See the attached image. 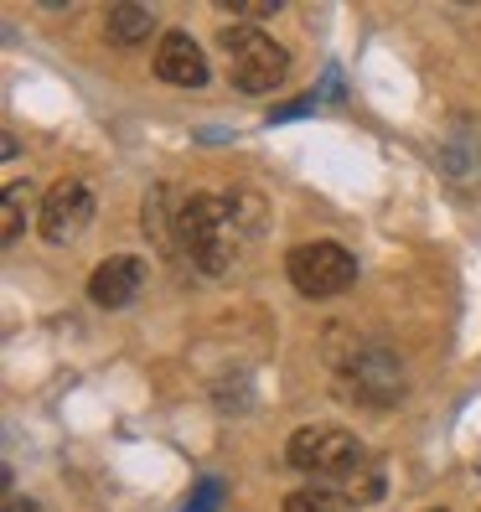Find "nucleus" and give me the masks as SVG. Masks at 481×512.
I'll use <instances>...</instances> for the list:
<instances>
[{"label":"nucleus","instance_id":"obj_9","mask_svg":"<svg viewBox=\"0 0 481 512\" xmlns=\"http://www.w3.org/2000/svg\"><path fill=\"white\" fill-rule=\"evenodd\" d=\"M150 32H156V16H150L145 6H135V0H119V6H109V16H104V37L114 47H140V42H150Z\"/></svg>","mask_w":481,"mask_h":512},{"label":"nucleus","instance_id":"obj_6","mask_svg":"<svg viewBox=\"0 0 481 512\" xmlns=\"http://www.w3.org/2000/svg\"><path fill=\"white\" fill-rule=\"evenodd\" d=\"M94 223V192H88L83 182H57L47 197H42V207H37V228H42V238L47 244H73V238Z\"/></svg>","mask_w":481,"mask_h":512},{"label":"nucleus","instance_id":"obj_7","mask_svg":"<svg viewBox=\"0 0 481 512\" xmlns=\"http://www.w3.org/2000/svg\"><path fill=\"white\" fill-rule=\"evenodd\" d=\"M140 290H145V264L135 254H114V259H104L94 275H88V300L104 306V311L130 306Z\"/></svg>","mask_w":481,"mask_h":512},{"label":"nucleus","instance_id":"obj_13","mask_svg":"<svg viewBox=\"0 0 481 512\" xmlns=\"http://www.w3.org/2000/svg\"><path fill=\"white\" fill-rule=\"evenodd\" d=\"M223 11H233V16H269V11H280V0H223Z\"/></svg>","mask_w":481,"mask_h":512},{"label":"nucleus","instance_id":"obj_15","mask_svg":"<svg viewBox=\"0 0 481 512\" xmlns=\"http://www.w3.org/2000/svg\"><path fill=\"white\" fill-rule=\"evenodd\" d=\"M430 512H450V507H430Z\"/></svg>","mask_w":481,"mask_h":512},{"label":"nucleus","instance_id":"obj_2","mask_svg":"<svg viewBox=\"0 0 481 512\" xmlns=\"http://www.w3.org/2000/svg\"><path fill=\"white\" fill-rule=\"evenodd\" d=\"M285 461L295 471H306L316 481H357L368 466V450L363 440H357L352 430H337V425H306V430H295L290 445H285Z\"/></svg>","mask_w":481,"mask_h":512},{"label":"nucleus","instance_id":"obj_4","mask_svg":"<svg viewBox=\"0 0 481 512\" xmlns=\"http://www.w3.org/2000/svg\"><path fill=\"white\" fill-rule=\"evenodd\" d=\"M285 275L306 300H332V295L357 285V259L337 244V238H311V244L290 249Z\"/></svg>","mask_w":481,"mask_h":512},{"label":"nucleus","instance_id":"obj_14","mask_svg":"<svg viewBox=\"0 0 481 512\" xmlns=\"http://www.w3.org/2000/svg\"><path fill=\"white\" fill-rule=\"evenodd\" d=\"M0 512H42V507H37L32 497H16V492H11V497H6V507H0Z\"/></svg>","mask_w":481,"mask_h":512},{"label":"nucleus","instance_id":"obj_10","mask_svg":"<svg viewBox=\"0 0 481 512\" xmlns=\"http://www.w3.org/2000/svg\"><path fill=\"white\" fill-rule=\"evenodd\" d=\"M285 512H357V502H352V492L316 481V487L290 492V497H285Z\"/></svg>","mask_w":481,"mask_h":512},{"label":"nucleus","instance_id":"obj_11","mask_svg":"<svg viewBox=\"0 0 481 512\" xmlns=\"http://www.w3.org/2000/svg\"><path fill=\"white\" fill-rule=\"evenodd\" d=\"M37 202V192L26 187V182H11L6 187V228H0V238H6V244H16L21 238V228H26V207Z\"/></svg>","mask_w":481,"mask_h":512},{"label":"nucleus","instance_id":"obj_3","mask_svg":"<svg viewBox=\"0 0 481 512\" xmlns=\"http://www.w3.org/2000/svg\"><path fill=\"white\" fill-rule=\"evenodd\" d=\"M223 42V63H228V78L244 88V94H275L290 73V52L259 32V26H228L218 37Z\"/></svg>","mask_w":481,"mask_h":512},{"label":"nucleus","instance_id":"obj_5","mask_svg":"<svg viewBox=\"0 0 481 512\" xmlns=\"http://www.w3.org/2000/svg\"><path fill=\"white\" fill-rule=\"evenodd\" d=\"M337 388L347 399H357V404L383 409V404H394L404 394V373H399V363L383 347H363V352H352V363H342Z\"/></svg>","mask_w":481,"mask_h":512},{"label":"nucleus","instance_id":"obj_8","mask_svg":"<svg viewBox=\"0 0 481 512\" xmlns=\"http://www.w3.org/2000/svg\"><path fill=\"white\" fill-rule=\"evenodd\" d=\"M156 73L171 88H202L207 83V57L187 32H166L161 47H156Z\"/></svg>","mask_w":481,"mask_h":512},{"label":"nucleus","instance_id":"obj_1","mask_svg":"<svg viewBox=\"0 0 481 512\" xmlns=\"http://www.w3.org/2000/svg\"><path fill=\"white\" fill-rule=\"evenodd\" d=\"M176 244L187 249V259L202 275H223L238 244H244V228H238L228 197H213V192L182 197V207H176Z\"/></svg>","mask_w":481,"mask_h":512},{"label":"nucleus","instance_id":"obj_12","mask_svg":"<svg viewBox=\"0 0 481 512\" xmlns=\"http://www.w3.org/2000/svg\"><path fill=\"white\" fill-rule=\"evenodd\" d=\"M218 507H223V481H218V476H202L182 512H218Z\"/></svg>","mask_w":481,"mask_h":512}]
</instances>
